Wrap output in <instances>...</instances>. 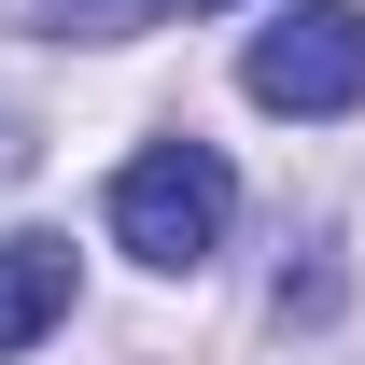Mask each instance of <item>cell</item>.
<instances>
[{"mask_svg":"<svg viewBox=\"0 0 365 365\" xmlns=\"http://www.w3.org/2000/svg\"><path fill=\"white\" fill-rule=\"evenodd\" d=\"M225 225H239V169L211 140H155V155L113 169V239H127L140 267H211Z\"/></svg>","mask_w":365,"mask_h":365,"instance_id":"cell-1","label":"cell"},{"mask_svg":"<svg viewBox=\"0 0 365 365\" xmlns=\"http://www.w3.org/2000/svg\"><path fill=\"white\" fill-rule=\"evenodd\" d=\"M239 85H253V113H295V127L351 113L365 98V0H295L281 29H253Z\"/></svg>","mask_w":365,"mask_h":365,"instance_id":"cell-2","label":"cell"},{"mask_svg":"<svg viewBox=\"0 0 365 365\" xmlns=\"http://www.w3.org/2000/svg\"><path fill=\"white\" fill-rule=\"evenodd\" d=\"M71 323V239H0V365Z\"/></svg>","mask_w":365,"mask_h":365,"instance_id":"cell-3","label":"cell"},{"mask_svg":"<svg viewBox=\"0 0 365 365\" xmlns=\"http://www.w3.org/2000/svg\"><path fill=\"white\" fill-rule=\"evenodd\" d=\"M0 29H43V43H127V29H155V0H0Z\"/></svg>","mask_w":365,"mask_h":365,"instance_id":"cell-4","label":"cell"},{"mask_svg":"<svg viewBox=\"0 0 365 365\" xmlns=\"http://www.w3.org/2000/svg\"><path fill=\"white\" fill-rule=\"evenodd\" d=\"M155 14H225V0H155Z\"/></svg>","mask_w":365,"mask_h":365,"instance_id":"cell-5","label":"cell"}]
</instances>
